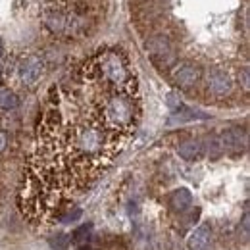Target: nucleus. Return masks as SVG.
Masks as SVG:
<instances>
[{
    "instance_id": "1",
    "label": "nucleus",
    "mask_w": 250,
    "mask_h": 250,
    "mask_svg": "<svg viewBox=\"0 0 250 250\" xmlns=\"http://www.w3.org/2000/svg\"><path fill=\"white\" fill-rule=\"evenodd\" d=\"M94 118L120 137L129 135L139 120V98L135 85L127 89H104L96 102Z\"/></svg>"
},
{
    "instance_id": "2",
    "label": "nucleus",
    "mask_w": 250,
    "mask_h": 250,
    "mask_svg": "<svg viewBox=\"0 0 250 250\" xmlns=\"http://www.w3.org/2000/svg\"><path fill=\"white\" fill-rule=\"evenodd\" d=\"M81 77L87 83H102L104 89H127L135 85L129 60L122 50L106 48L83 65Z\"/></svg>"
},
{
    "instance_id": "3",
    "label": "nucleus",
    "mask_w": 250,
    "mask_h": 250,
    "mask_svg": "<svg viewBox=\"0 0 250 250\" xmlns=\"http://www.w3.org/2000/svg\"><path fill=\"white\" fill-rule=\"evenodd\" d=\"M145 48L158 67H171L175 63V46L166 35H152Z\"/></svg>"
},
{
    "instance_id": "4",
    "label": "nucleus",
    "mask_w": 250,
    "mask_h": 250,
    "mask_svg": "<svg viewBox=\"0 0 250 250\" xmlns=\"http://www.w3.org/2000/svg\"><path fill=\"white\" fill-rule=\"evenodd\" d=\"M67 12H69V8H63L62 4H56V2H50V4L42 6L41 21H42L44 29L50 35L65 37V33H67Z\"/></svg>"
},
{
    "instance_id": "5",
    "label": "nucleus",
    "mask_w": 250,
    "mask_h": 250,
    "mask_svg": "<svg viewBox=\"0 0 250 250\" xmlns=\"http://www.w3.org/2000/svg\"><path fill=\"white\" fill-rule=\"evenodd\" d=\"M16 71H18L20 83L31 89L41 81V77L44 73V63L41 60V56H37V54H23L16 63Z\"/></svg>"
},
{
    "instance_id": "6",
    "label": "nucleus",
    "mask_w": 250,
    "mask_h": 250,
    "mask_svg": "<svg viewBox=\"0 0 250 250\" xmlns=\"http://www.w3.org/2000/svg\"><path fill=\"white\" fill-rule=\"evenodd\" d=\"M200 67L192 62H175L169 69V77L173 81V85L181 91L192 89L198 81H200Z\"/></svg>"
},
{
    "instance_id": "7",
    "label": "nucleus",
    "mask_w": 250,
    "mask_h": 250,
    "mask_svg": "<svg viewBox=\"0 0 250 250\" xmlns=\"http://www.w3.org/2000/svg\"><path fill=\"white\" fill-rule=\"evenodd\" d=\"M233 87H235V81L229 75V71H225L221 67H214L206 73V89L210 94L223 98V96H229L233 93Z\"/></svg>"
},
{
    "instance_id": "8",
    "label": "nucleus",
    "mask_w": 250,
    "mask_h": 250,
    "mask_svg": "<svg viewBox=\"0 0 250 250\" xmlns=\"http://www.w3.org/2000/svg\"><path fill=\"white\" fill-rule=\"evenodd\" d=\"M219 141H221L223 152H227V154H231V156L243 154V150L247 148V133H245V129H239V127H229V129H225V131L219 135Z\"/></svg>"
},
{
    "instance_id": "9",
    "label": "nucleus",
    "mask_w": 250,
    "mask_h": 250,
    "mask_svg": "<svg viewBox=\"0 0 250 250\" xmlns=\"http://www.w3.org/2000/svg\"><path fill=\"white\" fill-rule=\"evenodd\" d=\"M212 227L208 223H202L198 225L190 235H188L187 241V249L188 250H210L212 249Z\"/></svg>"
},
{
    "instance_id": "10",
    "label": "nucleus",
    "mask_w": 250,
    "mask_h": 250,
    "mask_svg": "<svg viewBox=\"0 0 250 250\" xmlns=\"http://www.w3.org/2000/svg\"><path fill=\"white\" fill-rule=\"evenodd\" d=\"M167 204H169V210H171V212H175V214H185L188 208H190V204H192V194H190V190L185 187L175 188V190L169 194Z\"/></svg>"
},
{
    "instance_id": "11",
    "label": "nucleus",
    "mask_w": 250,
    "mask_h": 250,
    "mask_svg": "<svg viewBox=\"0 0 250 250\" xmlns=\"http://www.w3.org/2000/svg\"><path fill=\"white\" fill-rule=\"evenodd\" d=\"M177 154L183 158V160H187V162L198 160V158L204 154L202 141H198V139H185V141H181L177 145Z\"/></svg>"
},
{
    "instance_id": "12",
    "label": "nucleus",
    "mask_w": 250,
    "mask_h": 250,
    "mask_svg": "<svg viewBox=\"0 0 250 250\" xmlns=\"http://www.w3.org/2000/svg\"><path fill=\"white\" fill-rule=\"evenodd\" d=\"M18 106H20V98H18V94L14 93L12 89L2 87V89H0V110L10 112V110H16Z\"/></svg>"
},
{
    "instance_id": "13",
    "label": "nucleus",
    "mask_w": 250,
    "mask_h": 250,
    "mask_svg": "<svg viewBox=\"0 0 250 250\" xmlns=\"http://www.w3.org/2000/svg\"><path fill=\"white\" fill-rule=\"evenodd\" d=\"M202 150H206V154L212 158V160L221 156L223 154V148H221V141H219L218 135H210L206 139V145H202Z\"/></svg>"
},
{
    "instance_id": "14",
    "label": "nucleus",
    "mask_w": 250,
    "mask_h": 250,
    "mask_svg": "<svg viewBox=\"0 0 250 250\" xmlns=\"http://www.w3.org/2000/svg\"><path fill=\"white\" fill-rule=\"evenodd\" d=\"M91 235H93V223H85L71 233V239L75 245H85L87 241H91Z\"/></svg>"
},
{
    "instance_id": "15",
    "label": "nucleus",
    "mask_w": 250,
    "mask_h": 250,
    "mask_svg": "<svg viewBox=\"0 0 250 250\" xmlns=\"http://www.w3.org/2000/svg\"><path fill=\"white\" fill-rule=\"evenodd\" d=\"M83 216V210L81 208H65L62 214L58 216L56 221H60V223H73V221H77V219Z\"/></svg>"
},
{
    "instance_id": "16",
    "label": "nucleus",
    "mask_w": 250,
    "mask_h": 250,
    "mask_svg": "<svg viewBox=\"0 0 250 250\" xmlns=\"http://www.w3.org/2000/svg\"><path fill=\"white\" fill-rule=\"evenodd\" d=\"M50 247L54 250H67V247H69V237L63 235V233L54 235V237L50 239Z\"/></svg>"
},
{
    "instance_id": "17",
    "label": "nucleus",
    "mask_w": 250,
    "mask_h": 250,
    "mask_svg": "<svg viewBox=\"0 0 250 250\" xmlns=\"http://www.w3.org/2000/svg\"><path fill=\"white\" fill-rule=\"evenodd\" d=\"M167 106H169L173 112H177L179 108H183V102H181V98H177V94L169 93L167 94Z\"/></svg>"
},
{
    "instance_id": "18",
    "label": "nucleus",
    "mask_w": 250,
    "mask_h": 250,
    "mask_svg": "<svg viewBox=\"0 0 250 250\" xmlns=\"http://www.w3.org/2000/svg\"><path fill=\"white\" fill-rule=\"evenodd\" d=\"M6 145H8V137H6V133H4V131H0V152H4Z\"/></svg>"
},
{
    "instance_id": "19",
    "label": "nucleus",
    "mask_w": 250,
    "mask_h": 250,
    "mask_svg": "<svg viewBox=\"0 0 250 250\" xmlns=\"http://www.w3.org/2000/svg\"><path fill=\"white\" fill-rule=\"evenodd\" d=\"M2 54H4V42L0 41V58H2Z\"/></svg>"
},
{
    "instance_id": "20",
    "label": "nucleus",
    "mask_w": 250,
    "mask_h": 250,
    "mask_svg": "<svg viewBox=\"0 0 250 250\" xmlns=\"http://www.w3.org/2000/svg\"><path fill=\"white\" fill-rule=\"evenodd\" d=\"M2 77H4V67H2V63H0V81H2Z\"/></svg>"
}]
</instances>
